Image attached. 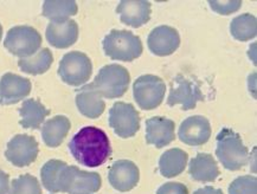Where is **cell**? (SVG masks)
<instances>
[{
	"mask_svg": "<svg viewBox=\"0 0 257 194\" xmlns=\"http://www.w3.org/2000/svg\"><path fill=\"white\" fill-rule=\"evenodd\" d=\"M69 149L77 162L89 168L103 165L111 154L107 134L96 127L82 128L69 142Z\"/></svg>",
	"mask_w": 257,
	"mask_h": 194,
	"instance_id": "obj_1",
	"label": "cell"
},
{
	"mask_svg": "<svg viewBox=\"0 0 257 194\" xmlns=\"http://www.w3.org/2000/svg\"><path fill=\"white\" fill-rule=\"evenodd\" d=\"M216 155L225 169L239 170L248 163L249 150L239 134L229 128H223L217 135Z\"/></svg>",
	"mask_w": 257,
	"mask_h": 194,
	"instance_id": "obj_2",
	"label": "cell"
},
{
	"mask_svg": "<svg viewBox=\"0 0 257 194\" xmlns=\"http://www.w3.org/2000/svg\"><path fill=\"white\" fill-rule=\"evenodd\" d=\"M104 54L111 59L132 62L143 54L141 39L127 30H111L102 42Z\"/></svg>",
	"mask_w": 257,
	"mask_h": 194,
	"instance_id": "obj_3",
	"label": "cell"
},
{
	"mask_svg": "<svg viewBox=\"0 0 257 194\" xmlns=\"http://www.w3.org/2000/svg\"><path fill=\"white\" fill-rule=\"evenodd\" d=\"M131 83V75L126 68L117 64L104 65L98 71L91 84L102 98H117L123 96Z\"/></svg>",
	"mask_w": 257,
	"mask_h": 194,
	"instance_id": "obj_4",
	"label": "cell"
},
{
	"mask_svg": "<svg viewBox=\"0 0 257 194\" xmlns=\"http://www.w3.org/2000/svg\"><path fill=\"white\" fill-rule=\"evenodd\" d=\"M102 180L96 172L82 170L76 166H65L58 177L59 192L68 194H93L101 188Z\"/></svg>",
	"mask_w": 257,
	"mask_h": 194,
	"instance_id": "obj_5",
	"label": "cell"
},
{
	"mask_svg": "<svg viewBox=\"0 0 257 194\" xmlns=\"http://www.w3.org/2000/svg\"><path fill=\"white\" fill-rule=\"evenodd\" d=\"M93 74L90 58L83 52L71 51L63 56L59 62L58 75L64 83L72 87H82Z\"/></svg>",
	"mask_w": 257,
	"mask_h": 194,
	"instance_id": "obj_6",
	"label": "cell"
},
{
	"mask_svg": "<svg viewBox=\"0 0 257 194\" xmlns=\"http://www.w3.org/2000/svg\"><path fill=\"white\" fill-rule=\"evenodd\" d=\"M42 45V36L37 30L28 25L15 26L9 30L4 47L9 52L21 58L34 56Z\"/></svg>",
	"mask_w": 257,
	"mask_h": 194,
	"instance_id": "obj_7",
	"label": "cell"
},
{
	"mask_svg": "<svg viewBox=\"0 0 257 194\" xmlns=\"http://www.w3.org/2000/svg\"><path fill=\"white\" fill-rule=\"evenodd\" d=\"M134 100L144 110H153L163 103L166 84L154 75L140 76L133 84Z\"/></svg>",
	"mask_w": 257,
	"mask_h": 194,
	"instance_id": "obj_8",
	"label": "cell"
},
{
	"mask_svg": "<svg viewBox=\"0 0 257 194\" xmlns=\"http://www.w3.org/2000/svg\"><path fill=\"white\" fill-rule=\"evenodd\" d=\"M109 126L122 139L134 136L140 129V115L133 104L116 102L109 110Z\"/></svg>",
	"mask_w": 257,
	"mask_h": 194,
	"instance_id": "obj_9",
	"label": "cell"
},
{
	"mask_svg": "<svg viewBox=\"0 0 257 194\" xmlns=\"http://www.w3.org/2000/svg\"><path fill=\"white\" fill-rule=\"evenodd\" d=\"M199 101H204V96L198 84L181 75L171 82L170 95L167 98V104L170 107L180 104L183 110H191L197 107V102Z\"/></svg>",
	"mask_w": 257,
	"mask_h": 194,
	"instance_id": "obj_10",
	"label": "cell"
},
{
	"mask_svg": "<svg viewBox=\"0 0 257 194\" xmlns=\"http://www.w3.org/2000/svg\"><path fill=\"white\" fill-rule=\"evenodd\" d=\"M38 153V142L35 137L26 134H19L9 141L5 156L12 165L26 167L35 162Z\"/></svg>",
	"mask_w": 257,
	"mask_h": 194,
	"instance_id": "obj_11",
	"label": "cell"
},
{
	"mask_svg": "<svg viewBox=\"0 0 257 194\" xmlns=\"http://www.w3.org/2000/svg\"><path fill=\"white\" fill-rule=\"evenodd\" d=\"M178 136L181 142L189 146H202L211 136V124L206 117L196 115L190 116L180 124Z\"/></svg>",
	"mask_w": 257,
	"mask_h": 194,
	"instance_id": "obj_12",
	"label": "cell"
},
{
	"mask_svg": "<svg viewBox=\"0 0 257 194\" xmlns=\"http://www.w3.org/2000/svg\"><path fill=\"white\" fill-rule=\"evenodd\" d=\"M31 82L28 78L8 72L0 78V104L10 106L24 100L31 93Z\"/></svg>",
	"mask_w": 257,
	"mask_h": 194,
	"instance_id": "obj_13",
	"label": "cell"
},
{
	"mask_svg": "<svg viewBox=\"0 0 257 194\" xmlns=\"http://www.w3.org/2000/svg\"><path fill=\"white\" fill-rule=\"evenodd\" d=\"M150 51L157 56H170L179 48L180 36L174 28L160 25L151 31L147 38Z\"/></svg>",
	"mask_w": 257,
	"mask_h": 194,
	"instance_id": "obj_14",
	"label": "cell"
},
{
	"mask_svg": "<svg viewBox=\"0 0 257 194\" xmlns=\"http://www.w3.org/2000/svg\"><path fill=\"white\" fill-rule=\"evenodd\" d=\"M140 179V170L130 160L115 161L110 167L108 180L113 188L118 192H128L138 185Z\"/></svg>",
	"mask_w": 257,
	"mask_h": 194,
	"instance_id": "obj_15",
	"label": "cell"
},
{
	"mask_svg": "<svg viewBox=\"0 0 257 194\" xmlns=\"http://www.w3.org/2000/svg\"><path fill=\"white\" fill-rule=\"evenodd\" d=\"M176 123L170 118L154 116L146 121V142L163 148L176 139Z\"/></svg>",
	"mask_w": 257,
	"mask_h": 194,
	"instance_id": "obj_16",
	"label": "cell"
},
{
	"mask_svg": "<svg viewBox=\"0 0 257 194\" xmlns=\"http://www.w3.org/2000/svg\"><path fill=\"white\" fill-rule=\"evenodd\" d=\"M152 5L145 0H123L118 4L116 13L121 22L132 28H140L151 18Z\"/></svg>",
	"mask_w": 257,
	"mask_h": 194,
	"instance_id": "obj_17",
	"label": "cell"
},
{
	"mask_svg": "<svg viewBox=\"0 0 257 194\" xmlns=\"http://www.w3.org/2000/svg\"><path fill=\"white\" fill-rule=\"evenodd\" d=\"M49 44L57 49H67L74 45L78 38V25L72 19L65 22L49 23L45 32Z\"/></svg>",
	"mask_w": 257,
	"mask_h": 194,
	"instance_id": "obj_18",
	"label": "cell"
},
{
	"mask_svg": "<svg viewBox=\"0 0 257 194\" xmlns=\"http://www.w3.org/2000/svg\"><path fill=\"white\" fill-rule=\"evenodd\" d=\"M76 106L82 115L89 118L100 117L104 111L103 98L91 84H84L76 90Z\"/></svg>",
	"mask_w": 257,
	"mask_h": 194,
	"instance_id": "obj_19",
	"label": "cell"
},
{
	"mask_svg": "<svg viewBox=\"0 0 257 194\" xmlns=\"http://www.w3.org/2000/svg\"><path fill=\"white\" fill-rule=\"evenodd\" d=\"M189 173L193 180L199 182H213L220 174L216 160L207 153H198L190 161Z\"/></svg>",
	"mask_w": 257,
	"mask_h": 194,
	"instance_id": "obj_20",
	"label": "cell"
},
{
	"mask_svg": "<svg viewBox=\"0 0 257 194\" xmlns=\"http://www.w3.org/2000/svg\"><path fill=\"white\" fill-rule=\"evenodd\" d=\"M70 128L71 123L69 118L67 116H63V115H57V116L47 121L43 126V141L48 147L55 148L61 146L65 137H67Z\"/></svg>",
	"mask_w": 257,
	"mask_h": 194,
	"instance_id": "obj_21",
	"label": "cell"
},
{
	"mask_svg": "<svg viewBox=\"0 0 257 194\" xmlns=\"http://www.w3.org/2000/svg\"><path fill=\"white\" fill-rule=\"evenodd\" d=\"M189 154L180 148L166 150L159 160L160 174L165 177H174L185 170Z\"/></svg>",
	"mask_w": 257,
	"mask_h": 194,
	"instance_id": "obj_22",
	"label": "cell"
},
{
	"mask_svg": "<svg viewBox=\"0 0 257 194\" xmlns=\"http://www.w3.org/2000/svg\"><path fill=\"white\" fill-rule=\"evenodd\" d=\"M21 126L25 129H38L44 122L45 117L50 115V110L47 109L41 102L34 98L24 101L21 109Z\"/></svg>",
	"mask_w": 257,
	"mask_h": 194,
	"instance_id": "obj_23",
	"label": "cell"
},
{
	"mask_svg": "<svg viewBox=\"0 0 257 194\" xmlns=\"http://www.w3.org/2000/svg\"><path fill=\"white\" fill-rule=\"evenodd\" d=\"M54 57L49 49H42L37 54L26 58H21L18 61L19 69L23 72L30 75H42L50 69Z\"/></svg>",
	"mask_w": 257,
	"mask_h": 194,
	"instance_id": "obj_24",
	"label": "cell"
},
{
	"mask_svg": "<svg viewBox=\"0 0 257 194\" xmlns=\"http://www.w3.org/2000/svg\"><path fill=\"white\" fill-rule=\"evenodd\" d=\"M230 34L236 41L246 42L255 38L257 35V21L255 16L244 13L233 18L230 24Z\"/></svg>",
	"mask_w": 257,
	"mask_h": 194,
	"instance_id": "obj_25",
	"label": "cell"
},
{
	"mask_svg": "<svg viewBox=\"0 0 257 194\" xmlns=\"http://www.w3.org/2000/svg\"><path fill=\"white\" fill-rule=\"evenodd\" d=\"M78 11L76 2H52L48 0L43 4V16L51 22H65Z\"/></svg>",
	"mask_w": 257,
	"mask_h": 194,
	"instance_id": "obj_26",
	"label": "cell"
},
{
	"mask_svg": "<svg viewBox=\"0 0 257 194\" xmlns=\"http://www.w3.org/2000/svg\"><path fill=\"white\" fill-rule=\"evenodd\" d=\"M67 166L64 161L49 160L41 169V177L43 186L51 193H58V177L61 170Z\"/></svg>",
	"mask_w": 257,
	"mask_h": 194,
	"instance_id": "obj_27",
	"label": "cell"
},
{
	"mask_svg": "<svg viewBox=\"0 0 257 194\" xmlns=\"http://www.w3.org/2000/svg\"><path fill=\"white\" fill-rule=\"evenodd\" d=\"M9 194H42V188L34 175L24 174L11 182Z\"/></svg>",
	"mask_w": 257,
	"mask_h": 194,
	"instance_id": "obj_28",
	"label": "cell"
},
{
	"mask_svg": "<svg viewBox=\"0 0 257 194\" xmlns=\"http://www.w3.org/2000/svg\"><path fill=\"white\" fill-rule=\"evenodd\" d=\"M229 194H257V179L251 175L238 176L230 183Z\"/></svg>",
	"mask_w": 257,
	"mask_h": 194,
	"instance_id": "obj_29",
	"label": "cell"
},
{
	"mask_svg": "<svg viewBox=\"0 0 257 194\" xmlns=\"http://www.w3.org/2000/svg\"><path fill=\"white\" fill-rule=\"evenodd\" d=\"M209 5L219 15H230L238 11L240 6H242V2L239 0H233V2H209Z\"/></svg>",
	"mask_w": 257,
	"mask_h": 194,
	"instance_id": "obj_30",
	"label": "cell"
},
{
	"mask_svg": "<svg viewBox=\"0 0 257 194\" xmlns=\"http://www.w3.org/2000/svg\"><path fill=\"white\" fill-rule=\"evenodd\" d=\"M157 194H189V188L180 182H166L160 186Z\"/></svg>",
	"mask_w": 257,
	"mask_h": 194,
	"instance_id": "obj_31",
	"label": "cell"
},
{
	"mask_svg": "<svg viewBox=\"0 0 257 194\" xmlns=\"http://www.w3.org/2000/svg\"><path fill=\"white\" fill-rule=\"evenodd\" d=\"M10 189V176L0 169V194H8Z\"/></svg>",
	"mask_w": 257,
	"mask_h": 194,
	"instance_id": "obj_32",
	"label": "cell"
},
{
	"mask_svg": "<svg viewBox=\"0 0 257 194\" xmlns=\"http://www.w3.org/2000/svg\"><path fill=\"white\" fill-rule=\"evenodd\" d=\"M193 194H224L222 189L219 188H213L211 186H206L203 187V188H198L197 190H194Z\"/></svg>",
	"mask_w": 257,
	"mask_h": 194,
	"instance_id": "obj_33",
	"label": "cell"
},
{
	"mask_svg": "<svg viewBox=\"0 0 257 194\" xmlns=\"http://www.w3.org/2000/svg\"><path fill=\"white\" fill-rule=\"evenodd\" d=\"M2 37H3V28H2V24H0V41H2Z\"/></svg>",
	"mask_w": 257,
	"mask_h": 194,
	"instance_id": "obj_34",
	"label": "cell"
}]
</instances>
